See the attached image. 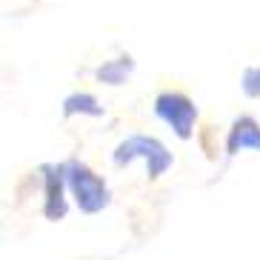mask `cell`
<instances>
[{"label":"cell","instance_id":"1","mask_svg":"<svg viewBox=\"0 0 260 260\" xmlns=\"http://www.w3.org/2000/svg\"><path fill=\"white\" fill-rule=\"evenodd\" d=\"M63 169H66L69 194L75 198L77 209H80L83 214H98V212H103V209L109 206V200H112L109 186L94 169H89L80 160H66Z\"/></svg>","mask_w":260,"mask_h":260},{"label":"cell","instance_id":"2","mask_svg":"<svg viewBox=\"0 0 260 260\" xmlns=\"http://www.w3.org/2000/svg\"><path fill=\"white\" fill-rule=\"evenodd\" d=\"M115 166H129L135 160H146V169H149V177L157 180L160 175H166L172 169V152L152 135H132V138L120 140L115 146V154H112Z\"/></svg>","mask_w":260,"mask_h":260},{"label":"cell","instance_id":"3","mask_svg":"<svg viewBox=\"0 0 260 260\" xmlns=\"http://www.w3.org/2000/svg\"><path fill=\"white\" fill-rule=\"evenodd\" d=\"M154 115L166 126H172V132L180 140H189L198 123V106L183 92H160L154 98Z\"/></svg>","mask_w":260,"mask_h":260},{"label":"cell","instance_id":"4","mask_svg":"<svg viewBox=\"0 0 260 260\" xmlns=\"http://www.w3.org/2000/svg\"><path fill=\"white\" fill-rule=\"evenodd\" d=\"M43 172V217L52 223L63 220L66 212H69V203H66V191H69V183H66V169L54 166V163H46L40 166Z\"/></svg>","mask_w":260,"mask_h":260},{"label":"cell","instance_id":"5","mask_svg":"<svg viewBox=\"0 0 260 260\" xmlns=\"http://www.w3.org/2000/svg\"><path fill=\"white\" fill-rule=\"evenodd\" d=\"M260 152V123L252 115H240L229 129L226 138V154H237V152Z\"/></svg>","mask_w":260,"mask_h":260},{"label":"cell","instance_id":"6","mask_svg":"<svg viewBox=\"0 0 260 260\" xmlns=\"http://www.w3.org/2000/svg\"><path fill=\"white\" fill-rule=\"evenodd\" d=\"M132 72H135V60H132L129 54H120L115 60H106L103 66H98V69H94V77L106 86H123L129 80Z\"/></svg>","mask_w":260,"mask_h":260},{"label":"cell","instance_id":"7","mask_svg":"<svg viewBox=\"0 0 260 260\" xmlns=\"http://www.w3.org/2000/svg\"><path fill=\"white\" fill-rule=\"evenodd\" d=\"M63 115L66 117H75V115H89V117H100L103 115V106L100 100L89 92H75L63 100Z\"/></svg>","mask_w":260,"mask_h":260},{"label":"cell","instance_id":"8","mask_svg":"<svg viewBox=\"0 0 260 260\" xmlns=\"http://www.w3.org/2000/svg\"><path fill=\"white\" fill-rule=\"evenodd\" d=\"M240 89L246 98H260V66H249L240 75Z\"/></svg>","mask_w":260,"mask_h":260}]
</instances>
